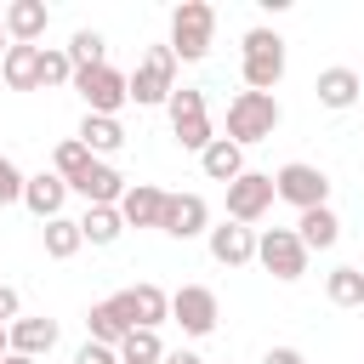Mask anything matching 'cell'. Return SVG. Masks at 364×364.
<instances>
[{"label": "cell", "instance_id": "6da1fadb", "mask_svg": "<svg viewBox=\"0 0 364 364\" xmlns=\"http://www.w3.org/2000/svg\"><path fill=\"white\" fill-rule=\"evenodd\" d=\"M279 119H284V108H279L273 91H239V97L228 102V142H239V148L267 142V136L279 131Z\"/></svg>", "mask_w": 364, "mask_h": 364}, {"label": "cell", "instance_id": "7a4b0ae2", "mask_svg": "<svg viewBox=\"0 0 364 364\" xmlns=\"http://www.w3.org/2000/svg\"><path fill=\"white\" fill-rule=\"evenodd\" d=\"M210 40H216V6H205V0H182V6L171 11V51H176V63H199V57H210Z\"/></svg>", "mask_w": 364, "mask_h": 364}, {"label": "cell", "instance_id": "3957f363", "mask_svg": "<svg viewBox=\"0 0 364 364\" xmlns=\"http://www.w3.org/2000/svg\"><path fill=\"white\" fill-rule=\"evenodd\" d=\"M165 108H171V136H176V148L205 154V148L216 142V131H210V108H205V91L182 85V91H171Z\"/></svg>", "mask_w": 364, "mask_h": 364}, {"label": "cell", "instance_id": "277c9868", "mask_svg": "<svg viewBox=\"0 0 364 364\" xmlns=\"http://www.w3.org/2000/svg\"><path fill=\"white\" fill-rule=\"evenodd\" d=\"M284 80V40L273 28L245 34V91H273Z\"/></svg>", "mask_w": 364, "mask_h": 364}, {"label": "cell", "instance_id": "5b68a950", "mask_svg": "<svg viewBox=\"0 0 364 364\" xmlns=\"http://www.w3.org/2000/svg\"><path fill=\"white\" fill-rule=\"evenodd\" d=\"M74 91L85 97V114H108V119H119V108L131 102V74H119V68H80L74 74Z\"/></svg>", "mask_w": 364, "mask_h": 364}, {"label": "cell", "instance_id": "8992f818", "mask_svg": "<svg viewBox=\"0 0 364 364\" xmlns=\"http://www.w3.org/2000/svg\"><path fill=\"white\" fill-rule=\"evenodd\" d=\"M273 193L284 205H296V210H318V205H330V176L318 165H307V159H290V165L273 171Z\"/></svg>", "mask_w": 364, "mask_h": 364}, {"label": "cell", "instance_id": "52a82bcc", "mask_svg": "<svg viewBox=\"0 0 364 364\" xmlns=\"http://www.w3.org/2000/svg\"><path fill=\"white\" fill-rule=\"evenodd\" d=\"M171 91H176V51L171 46H154L136 63V74H131V102L136 108H154V102H171Z\"/></svg>", "mask_w": 364, "mask_h": 364}, {"label": "cell", "instance_id": "ba28073f", "mask_svg": "<svg viewBox=\"0 0 364 364\" xmlns=\"http://www.w3.org/2000/svg\"><path fill=\"white\" fill-rule=\"evenodd\" d=\"M256 262H262L273 279L296 284V279L307 273V245L296 239V228H267V233H256Z\"/></svg>", "mask_w": 364, "mask_h": 364}, {"label": "cell", "instance_id": "9c48e42d", "mask_svg": "<svg viewBox=\"0 0 364 364\" xmlns=\"http://www.w3.org/2000/svg\"><path fill=\"white\" fill-rule=\"evenodd\" d=\"M273 199H279L273 193V176L267 171H245L239 182H228V222H245L250 228V222H262L273 210Z\"/></svg>", "mask_w": 364, "mask_h": 364}, {"label": "cell", "instance_id": "30bf717a", "mask_svg": "<svg viewBox=\"0 0 364 364\" xmlns=\"http://www.w3.org/2000/svg\"><path fill=\"white\" fill-rule=\"evenodd\" d=\"M171 318H176L188 336H210V330H216V318H222L216 290H205V284H182V290L171 296Z\"/></svg>", "mask_w": 364, "mask_h": 364}, {"label": "cell", "instance_id": "8fae6325", "mask_svg": "<svg viewBox=\"0 0 364 364\" xmlns=\"http://www.w3.org/2000/svg\"><path fill=\"white\" fill-rule=\"evenodd\" d=\"M159 233H171V239H199V233H210V205H205L199 193H171Z\"/></svg>", "mask_w": 364, "mask_h": 364}, {"label": "cell", "instance_id": "7c38bea8", "mask_svg": "<svg viewBox=\"0 0 364 364\" xmlns=\"http://www.w3.org/2000/svg\"><path fill=\"white\" fill-rule=\"evenodd\" d=\"M165 205H171L165 188H154V182H131L125 199H119V216H125V228H159V222H165Z\"/></svg>", "mask_w": 364, "mask_h": 364}, {"label": "cell", "instance_id": "4fadbf2b", "mask_svg": "<svg viewBox=\"0 0 364 364\" xmlns=\"http://www.w3.org/2000/svg\"><path fill=\"white\" fill-rule=\"evenodd\" d=\"M85 341H102V347H119L136 324H131V307H125V296H108V301H97L91 313H85Z\"/></svg>", "mask_w": 364, "mask_h": 364}, {"label": "cell", "instance_id": "5bb4252c", "mask_svg": "<svg viewBox=\"0 0 364 364\" xmlns=\"http://www.w3.org/2000/svg\"><path fill=\"white\" fill-rule=\"evenodd\" d=\"M205 245H210V256H216L222 267H245V262H256V233H250L245 222H222V228H210Z\"/></svg>", "mask_w": 364, "mask_h": 364}, {"label": "cell", "instance_id": "9a60e30c", "mask_svg": "<svg viewBox=\"0 0 364 364\" xmlns=\"http://www.w3.org/2000/svg\"><path fill=\"white\" fill-rule=\"evenodd\" d=\"M74 188L57 176V171H40V176H28V188H23V205L40 216V222H57L63 216V199H68Z\"/></svg>", "mask_w": 364, "mask_h": 364}, {"label": "cell", "instance_id": "2e32d148", "mask_svg": "<svg viewBox=\"0 0 364 364\" xmlns=\"http://www.w3.org/2000/svg\"><path fill=\"white\" fill-rule=\"evenodd\" d=\"M125 188H131V182H125V176H119L108 159H97V165H91V171L74 182V193H80L85 205H119V199H125Z\"/></svg>", "mask_w": 364, "mask_h": 364}, {"label": "cell", "instance_id": "e0dca14e", "mask_svg": "<svg viewBox=\"0 0 364 364\" xmlns=\"http://www.w3.org/2000/svg\"><path fill=\"white\" fill-rule=\"evenodd\" d=\"M119 296H125L136 330H159V324L171 318V296H165L159 284H131V290H119Z\"/></svg>", "mask_w": 364, "mask_h": 364}, {"label": "cell", "instance_id": "ac0fdd59", "mask_svg": "<svg viewBox=\"0 0 364 364\" xmlns=\"http://www.w3.org/2000/svg\"><path fill=\"white\" fill-rule=\"evenodd\" d=\"M46 23H51L46 0H11V6H6V34H11V46H34V40L46 34Z\"/></svg>", "mask_w": 364, "mask_h": 364}, {"label": "cell", "instance_id": "d6986e66", "mask_svg": "<svg viewBox=\"0 0 364 364\" xmlns=\"http://www.w3.org/2000/svg\"><path fill=\"white\" fill-rule=\"evenodd\" d=\"M313 91H318V108H353L358 102V91H364V74H353V68H324L318 80H313Z\"/></svg>", "mask_w": 364, "mask_h": 364}, {"label": "cell", "instance_id": "ffe728a7", "mask_svg": "<svg viewBox=\"0 0 364 364\" xmlns=\"http://www.w3.org/2000/svg\"><path fill=\"white\" fill-rule=\"evenodd\" d=\"M296 239H301L307 250H330V245L341 239V216H336L330 205H318V210H301V216H296Z\"/></svg>", "mask_w": 364, "mask_h": 364}, {"label": "cell", "instance_id": "44dd1931", "mask_svg": "<svg viewBox=\"0 0 364 364\" xmlns=\"http://www.w3.org/2000/svg\"><path fill=\"white\" fill-rule=\"evenodd\" d=\"M74 136H80V142H85V148H91L97 159H102V154H119V148H125V125H119V119H108V114H85Z\"/></svg>", "mask_w": 364, "mask_h": 364}, {"label": "cell", "instance_id": "7402d4cb", "mask_svg": "<svg viewBox=\"0 0 364 364\" xmlns=\"http://www.w3.org/2000/svg\"><path fill=\"white\" fill-rule=\"evenodd\" d=\"M199 165H205L210 182H239V176H245V148L228 142V136H216V142L199 154Z\"/></svg>", "mask_w": 364, "mask_h": 364}, {"label": "cell", "instance_id": "603a6c76", "mask_svg": "<svg viewBox=\"0 0 364 364\" xmlns=\"http://www.w3.org/2000/svg\"><path fill=\"white\" fill-rule=\"evenodd\" d=\"M51 347H57V318H17V324H11V353L40 358V353H51Z\"/></svg>", "mask_w": 364, "mask_h": 364}, {"label": "cell", "instance_id": "cb8c5ba5", "mask_svg": "<svg viewBox=\"0 0 364 364\" xmlns=\"http://www.w3.org/2000/svg\"><path fill=\"white\" fill-rule=\"evenodd\" d=\"M80 233H85V245H119V233H125V216H119V205H85V216H80Z\"/></svg>", "mask_w": 364, "mask_h": 364}, {"label": "cell", "instance_id": "d4e9b609", "mask_svg": "<svg viewBox=\"0 0 364 364\" xmlns=\"http://www.w3.org/2000/svg\"><path fill=\"white\" fill-rule=\"evenodd\" d=\"M0 74H6L11 91H34L40 85V46H11L6 63H0Z\"/></svg>", "mask_w": 364, "mask_h": 364}, {"label": "cell", "instance_id": "484cf974", "mask_svg": "<svg viewBox=\"0 0 364 364\" xmlns=\"http://www.w3.org/2000/svg\"><path fill=\"white\" fill-rule=\"evenodd\" d=\"M40 239H46V256H51V262H68V256L85 245V233H80V222H74V216L46 222V228H40Z\"/></svg>", "mask_w": 364, "mask_h": 364}, {"label": "cell", "instance_id": "4316f807", "mask_svg": "<svg viewBox=\"0 0 364 364\" xmlns=\"http://www.w3.org/2000/svg\"><path fill=\"white\" fill-rule=\"evenodd\" d=\"M324 296H330L336 307H364V267H330Z\"/></svg>", "mask_w": 364, "mask_h": 364}, {"label": "cell", "instance_id": "83f0119b", "mask_svg": "<svg viewBox=\"0 0 364 364\" xmlns=\"http://www.w3.org/2000/svg\"><path fill=\"white\" fill-rule=\"evenodd\" d=\"M51 165H57V176H63V182L74 188V182H80V176H85V171L97 165V154H91V148H85L80 136H68V142H57V159H51Z\"/></svg>", "mask_w": 364, "mask_h": 364}, {"label": "cell", "instance_id": "f1b7e54d", "mask_svg": "<svg viewBox=\"0 0 364 364\" xmlns=\"http://www.w3.org/2000/svg\"><path fill=\"white\" fill-rule=\"evenodd\" d=\"M63 51H68V63H74V74H80V68H102V51H108V40H102L97 28H74V40H68Z\"/></svg>", "mask_w": 364, "mask_h": 364}, {"label": "cell", "instance_id": "f546056e", "mask_svg": "<svg viewBox=\"0 0 364 364\" xmlns=\"http://www.w3.org/2000/svg\"><path fill=\"white\" fill-rule=\"evenodd\" d=\"M119 358H125V364H165V341H159V330H131V336L119 341Z\"/></svg>", "mask_w": 364, "mask_h": 364}, {"label": "cell", "instance_id": "4dcf8cb0", "mask_svg": "<svg viewBox=\"0 0 364 364\" xmlns=\"http://www.w3.org/2000/svg\"><path fill=\"white\" fill-rule=\"evenodd\" d=\"M40 85L57 91V85H74V63L63 46H40Z\"/></svg>", "mask_w": 364, "mask_h": 364}, {"label": "cell", "instance_id": "1f68e13d", "mask_svg": "<svg viewBox=\"0 0 364 364\" xmlns=\"http://www.w3.org/2000/svg\"><path fill=\"white\" fill-rule=\"evenodd\" d=\"M23 188H28V176L0 154V205H23Z\"/></svg>", "mask_w": 364, "mask_h": 364}, {"label": "cell", "instance_id": "d6a6232c", "mask_svg": "<svg viewBox=\"0 0 364 364\" xmlns=\"http://www.w3.org/2000/svg\"><path fill=\"white\" fill-rule=\"evenodd\" d=\"M74 364H119V347H102V341H85L74 353Z\"/></svg>", "mask_w": 364, "mask_h": 364}, {"label": "cell", "instance_id": "836d02e7", "mask_svg": "<svg viewBox=\"0 0 364 364\" xmlns=\"http://www.w3.org/2000/svg\"><path fill=\"white\" fill-rule=\"evenodd\" d=\"M17 307H23V301H17V290H11V284H0V324H6V330L17 324Z\"/></svg>", "mask_w": 364, "mask_h": 364}, {"label": "cell", "instance_id": "e575fe53", "mask_svg": "<svg viewBox=\"0 0 364 364\" xmlns=\"http://www.w3.org/2000/svg\"><path fill=\"white\" fill-rule=\"evenodd\" d=\"M262 364H307V358H301L296 347H267V353H262Z\"/></svg>", "mask_w": 364, "mask_h": 364}, {"label": "cell", "instance_id": "d590c367", "mask_svg": "<svg viewBox=\"0 0 364 364\" xmlns=\"http://www.w3.org/2000/svg\"><path fill=\"white\" fill-rule=\"evenodd\" d=\"M6 51H11V34H6V11H0V63H6Z\"/></svg>", "mask_w": 364, "mask_h": 364}, {"label": "cell", "instance_id": "8d00e7d4", "mask_svg": "<svg viewBox=\"0 0 364 364\" xmlns=\"http://www.w3.org/2000/svg\"><path fill=\"white\" fill-rule=\"evenodd\" d=\"M6 353H11V330L0 324V358H6Z\"/></svg>", "mask_w": 364, "mask_h": 364}, {"label": "cell", "instance_id": "74e56055", "mask_svg": "<svg viewBox=\"0 0 364 364\" xmlns=\"http://www.w3.org/2000/svg\"><path fill=\"white\" fill-rule=\"evenodd\" d=\"M0 364H34V358H23V353H6V358H0Z\"/></svg>", "mask_w": 364, "mask_h": 364}, {"label": "cell", "instance_id": "f35d334b", "mask_svg": "<svg viewBox=\"0 0 364 364\" xmlns=\"http://www.w3.org/2000/svg\"><path fill=\"white\" fill-rule=\"evenodd\" d=\"M119 364H125V358H119Z\"/></svg>", "mask_w": 364, "mask_h": 364}]
</instances>
